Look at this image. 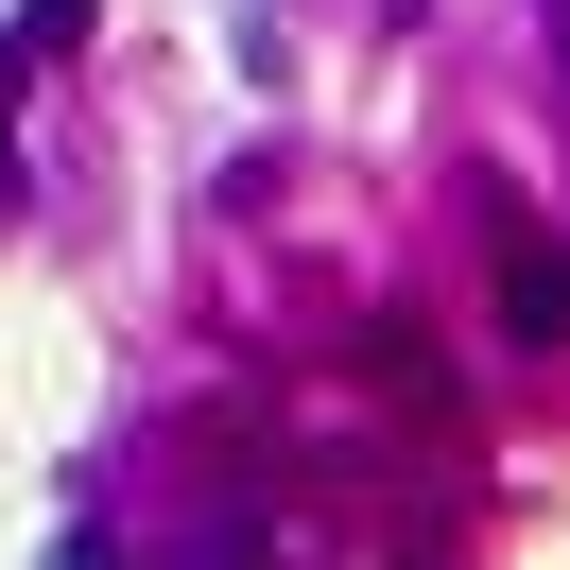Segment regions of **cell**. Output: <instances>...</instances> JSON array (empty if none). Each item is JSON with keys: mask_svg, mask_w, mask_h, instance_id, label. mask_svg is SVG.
I'll list each match as a JSON object with an SVG mask.
<instances>
[{"mask_svg": "<svg viewBox=\"0 0 570 570\" xmlns=\"http://www.w3.org/2000/svg\"><path fill=\"white\" fill-rule=\"evenodd\" d=\"M484 294H501V346L570 363V243H553L535 208H501V225H484Z\"/></svg>", "mask_w": 570, "mask_h": 570, "instance_id": "obj_1", "label": "cell"}, {"mask_svg": "<svg viewBox=\"0 0 570 570\" xmlns=\"http://www.w3.org/2000/svg\"><path fill=\"white\" fill-rule=\"evenodd\" d=\"M0 105H18V36H0Z\"/></svg>", "mask_w": 570, "mask_h": 570, "instance_id": "obj_2", "label": "cell"}, {"mask_svg": "<svg viewBox=\"0 0 570 570\" xmlns=\"http://www.w3.org/2000/svg\"><path fill=\"white\" fill-rule=\"evenodd\" d=\"M553 70H570V0H553Z\"/></svg>", "mask_w": 570, "mask_h": 570, "instance_id": "obj_3", "label": "cell"}]
</instances>
